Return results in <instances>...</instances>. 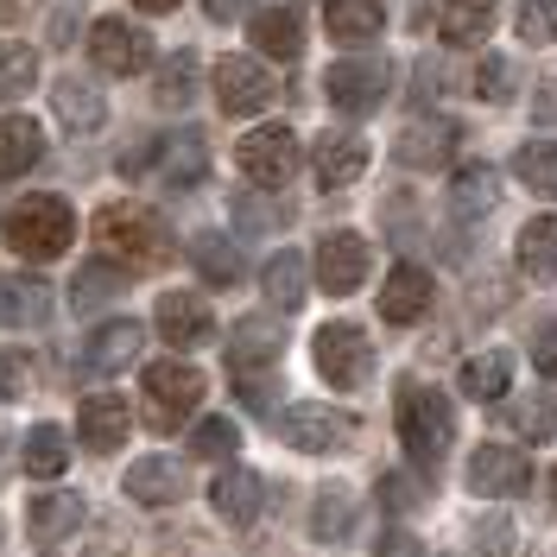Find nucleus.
I'll use <instances>...</instances> for the list:
<instances>
[{
    "label": "nucleus",
    "instance_id": "f257e3e1",
    "mask_svg": "<svg viewBox=\"0 0 557 557\" xmlns=\"http://www.w3.org/2000/svg\"><path fill=\"white\" fill-rule=\"evenodd\" d=\"M96 242H102V253L127 273V267H139V273H152V267H165L177 253L172 242V222L159 215V209L134 203V197H121V203H108L102 215H96Z\"/></svg>",
    "mask_w": 557,
    "mask_h": 557
},
{
    "label": "nucleus",
    "instance_id": "f03ea898",
    "mask_svg": "<svg viewBox=\"0 0 557 557\" xmlns=\"http://www.w3.org/2000/svg\"><path fill=\"white\" fill-rule=\"evenodd\" d=\"M393 418H399V444H406V456H412L418 469H437V462L450 456L456 412H450V399H444L437 386L406 381L399 386V399H393Z\"/></svg>",
    "mask_w": 557,
    "mask_h": 557
},
{
    "label": "nucleus",
    "instance_id": "7ed1b4c3",
    "mask_svg": "<svg viewBox=\"0 0 557 557\" xmlns=\"http://www.w3.org/2000/svg\"><path fill=\"white\" fill-rule=\"evenodd\" d=\"M7 242H13V253L20 260H58L70 242H76V215H70L64 197H20V203L7 209Z\"/></svg>",
    "mask_w": 557,
    "mask_h": 557
},
{
    "label": "nucleus",
    "instance_id": "20e7f679",
    "mask_svg": "<svg viewBox=\"0 0 557 557\" xmlns=\"http://www.w3.org/2000/svg\"><path fill=\"white\" fill-rule=\"evenodd\" d=\"M139 393H146V418H152L159 431H172V424H184V418L203 406L209 381L190 361H152V368L139 374Z\"/></svg>",
    "mask_w": 557,
    "mask_h": 557
},
{
    "label": "nucleus",
    "instance_id": "39448f33",
    "mask_svg": "<svg viewBox=\"0 0 557 557\" xmlns=\"http://www.w3.org/2000/svg\"><path fill=\"white\" fill-rule=\"evenodd\" d=\"M311 355H317V374L336 386V393H355V386H368V374H374V343L355 323H323L311 336Z\"/></svg>",
    "mask_w": 557,
    "mask_h": 557
},
{
    "label": "nucleus",
    "instance_id": "423d86ee",
    "mask_svg": "<svg viewBox=\"0 0 557 557\" xmlns=\"http://www.w3.org/2000/svg\"><path fill=\"white\" fill-rule=\"evenodd\" d=\"M121 172L127 177L159 172V184L190 190V184H203V172H209V146H203V134H165V139H152L146 152H127Z\"/></svg>",
    "mask_w": 557,
    "mask_h": 557
},
{
    "label": "nucleus",
    "instance_id": "0eeeda50",
    "mask_svg": "<svg viewBox=\"0 0 557 557\" xmlns=\"http://www.w3.org/2000/svg\"><path fill=\"white\" fill-rule=\"evenodd\" d=\"M235 159H242V177L247 184H260V190H278V184H292L298 165H305V146L292 127H253V134L235 146Z\"/></svg>",
    "mask_w": 557,
    "mask_h": 557
},
{
    "label": "nucleus",
    "instance_id": "6e6552de",
    "mask_svg": "<svg viewBox=\"0 0 557 557\" xmlns=\"http://www.w3.org/2000/svg\"><path fill=\"white\" fill-rule=\"evenodd\" d=\"M278 431H285L292 450L330 456V450H348V444L361 437V418L336 412V406H292V412H278Z\"/></svg>",
    "mask_w": 557,
    "mask_h": 557
},
{
    "label": "nucleus",
    "instance_id": "1a4fd4ad",
    "mask_svg": "<svg viewBox=\"0 0 557 557\" xmlns=\"http://www.w3.org/2000/svg\"><path fill=\"white\" fill-rule=\"evenodd\" d=\"M386 83H393V70L381 58H343L323 76V96H330L336 114H374L386 102Z\"/></svg>",
    "mask_w": 557,
    "mask_h": 557
},
{
    "label": "nucleus",
    "instance_id": "9d476101",
    "mask_svg": "<svg viewBox=\"0 0 557 557\" xmlns=\"http://www.w3.org/2000/svg\"><path fill=\"white\" fill-rule=\"evenodd\" d=\"M89 58H96V70H108V76H139V70L152 64V38L139 33L134 20L102 13V20L89 26Z\"/></svg>",
    "mask_w": 557,
    "mask_h": 557
},
{
    "label": "nucleus",
    "instance_id": "9b49d317",
    "mask_svg": "<svg viewBox=\"0 0 557 557\" xmlns=\"http://www.w3.org/2000/svg\"><path fill=\"white\" fill-rule=\"evenodd\" d=\"M368 267H374V253H368V242H361L355 228H336V235H323V242H317V260H311L317 285H323L330 298H348V292H361Z\"/></svg>",
    "mask_w": 557,
    "mask_h": 557
},
{
    "label": "nucleus",
    "instance_id": "f8f14e48",
    "mask_svg": "<svg viewBox=\"0 0 557 557\" xmlns=\"http://www.w3.org/2000/svg\"><path fill=\"white\" fill-rule=\"evenodd\" d=\"M456 139H462V127H456L450 114H412L406 134L393 139V159L406 172H437V165L456 159Z\"/></svg>",
    "mask_w": 557,
    "mask_h": 557
},
{
    "label": "nucleus",
    "instance_id": "ddd939ff",
    "mask_svg": "<svg viewBox=\"0 0 557 557\" xmlns=\"http://www.w3.org/2000/svg\"><path fill=\"white\" fill-rule=\"evenodd\" d=\"M278 83L267 76L260 58H222L215 64V102L222 114H260V108H273Z\"/></svg>",
    "mask_w": 557,
    "mask_h": 557
},
{
    "label": "nucleus",
    "instance_id": "4468645a",
    "mask_svg": "<svg viewBox=\"0 0 557 557\" xmlns=\"http://www.w3.org/2000/svg\"><path fill=\"white\" fill-rule=\"evenodd\" d=\"M525 482H532L525 450H513V444H475V450H469V487H475V494L500 500V494H520Z\"/></svg>",
    "mask_w": 557,
    "mask_h": 557
},
{
    "label": "nucleus",
    "instance_id": "2eb2a0df",
    "mask_svg": "<svg viewBox=\"0 0 557 557\" xmlns=\"http://www.w3.org/2000/svg\"><path fill=\"white\" fill-rule=\"evenodd\" d=\"M127 424H134V406L121 393H89L76 412V437L89 444V456H114L127 444Z\"/></svg>",
    "mask_w": 557,
    "mask_h": 557
},
{
    "label": "nucleus",
    "instance_id": "dca6fc26",
    "mask_svg": "<svg viewBox=\"0 0 557 557\" xmlns=\"http://www.w3.org/2000/svg\"><path fill=\"white\" fill-rule=\"evenodd\" d=\"M159 336L172 348H203V343H215V311L197 292H165L159 298Z\"/></svg>",
    "mask_w": 557,
    "mask_h": 557
},
{
    "label": "nucleus",
    "instance_id": "f3484780",
    "mask_svg": "<svg viewBox=\"0 0 557 557\" xmlns=\"http://www.w3.org/2000/svg\"><path fill=\"white\" fill-rule=\"evenodd\" d=\"M431 298H437L431 273L412 267V260H399V267L386 273V285H381V317L386 323H418V317H431Z\"/></svg>",
    "mask_w": 557,
    "mask_h": 557
},
{
    "label": "nucleus",
    "instance_id": "a211bd4d",
    "mask_svg": "<svg viewBox=\"0 0 557 557\" xmlns=\"http://www.w3.org/2000/svg\"><path fill=\"white\" fill-rule=\"evenodd\" d=\"M127 494H134L139 507H172V500L190 494V469L177 456H139L134 469H127Z\"/></svg>",
    "mask_w": 557,
    "mask_h": 557
},
{
    "label": "nucleus",
    "instance_id": "6ab92c4d",
    "mask_svg": "<svg viewBox=\"0 0 557 557\" xmlns=\"http://www.w3.org/2000/svg\"><path fill=\"white\" fill-rule=\"evenodd\" d=\"M278 355H285L278 317H242V323H235V336H228V368H235V381L253 374V368H273Z\"/></svg>",
    "mask_w": 557,
    "mask_h": 557
},
{
    "label": "nucleus",
    "instance_id": "aec40b11",
    "mask_svg": "<svg viewBox=\"0 0 557 557\" xmlns=\"http://www.w3.org/2000/svg\"><path fill=\"white\" fill-rule=\"evenodd\" d=\"M311 165H317V184L323 190H348L355 177L368 172V139L361 134H317Z\"/></svg>",
    "mask_w": 557,
    "mask_h": 557
},
{
    "label": "nucleus",
    "instance_id": "412c9836",
    "mask_svg": "<svg viewBox=\"0 0 557 557\" xmlns=\"http://www.w3.org/2000/svg\"><path fill=\"white\" fill-rule=\"evenodd\" d=\"M51 317V285L38 273L0 278V330H38Z\"/></svg>",
    "mask_w": 557,
    "mask_h": 557
},
{
    "label": "nucleus",
    "instance_id": "4be33fe9",
    "mask_svg": "<svg viewBox=\"0 0 557 557\" xmlns=\"http://www.w3.org/2000/svg\"><path fill=\"white\" fill-rule=\"evenodd\" d=\"M209 507H215L228 525L260 520V507H267V482H260L253 469H222V475H215V487H209Z\"/></svg>",
    "mask_w": 557,
    "mask_h": 557
},
{
    "label": "nucleus",
    "instance_id": "5701e85b",
    "mask_svg": "<svg viewBox=\"0 0 557 557\" xmlns=\"http://www.w3.org/2000/svg\"><path fill=\"white\" fill-rule=\"evenodd\" d=\"M355 513H361L355 487L323 482V487H317V500H311V539H317V545H348V532H355Z\"/></svg>",
    "mask_w": 557,
    "mask_h": 557
},
{
    "label": "nucleus",
    "instance_id": "b1692460",
    "mask_svg": "<svg viewBox=\"0 0 557 557\" xmlns=\"http://www.w3.org/2000/svg\"><path fill=\"white\" fill-rule=\"evenodd\" d=\"M127 361H139V323H127V317L102 323V330L83 343V368H89V374H121Z\"/></svg>",
    "mask_w": 557,
    "mask_h": 557
},
{
    "label": "nucleus",
    "instance_id": "393cba45",
    "mask_svg": "<svg viewBox=\"0 0 557 557\" xmlns=\"http://www.w3.org/2000/svg\"><path fill=\"white\" fill-rule=\"evenodd\" d=\"M456 386H462V399L494 406V399L513 386V355H507V348H482V355H469L462 374H456Z\"/></svg>",
    "mask_w": 557,
    "mask_h": 557
},
{
    "label": "nucleus",
    "instance_id": "a878e982",
    "mask_svg": "<svg viewBox=\"0 0 557 557\" xmlns=\"http://www.w3.org/2000/svg\"><path fill=\"white\" fill-rule=\"evenodd\" d=\"M38 159H45L38 121H26V114H0V184H7V177H26Z\"/></svg>",
    "mask_w": 557,
    "mask_h": 557
},
{
    "label": "nucleus",
    "instance_id": "bb28decb",
    "mask_svg": "<svg viewBox=\"0 0 557 557\" xmlns=\"http://www.w3.org/2000/svg\"><path fill=\"white\" fill-rule=\"evenodd\" d=\"M51 108H58V121H64L70 134H96V127L108 121L102 89H89L83 76H64V83L51 89Z\"/></svg>",
    "mask_w": 557,
    "mask_h": 557
},
{
    "label": "nucleus",
    "instance_id": "cd10ccee",
    "mask_svg": "<svg viewBox=\"0 0 557 557\" xmlns=\"http://www.w3.org/2000/svg\"><path fill=\"white\" fill-rule=\"evenodd\" d=\"M513 260H520L525 278H539V285H552L557 278V215H532L520 228V247H513Z\"/></svg>",
    "mask_w": 557,
    "mask_h": 557
},
{
    "label": "nucleus",
    "instance_id": "c85d7f7f",
    "mask_svg": "<svg viewBox=\"0 0 557 557\" xmlns=\"http://www.w3.org/2000/svg\"><path fill=\"white\" fill-rule=\"evenodd\" d=\"M253 45L267 58H298L305 51V20L298 7H253Z\"/></svg>",
    "mask_w": 557,
    "mask_h": 557
},
{
    "label": "nucleus",
    "instance_id": "c756f323",
    "mask_svg": "<svg viewBox=\"0 0 557 557\" xmlns=\"http://www.w3.org/2000/svg\"><path fill=\"white\" fill-rule=\"evenodd\" d=\"M323 26H330L336 45H368V38H381L386 13H381V0H330L323 7Z\"/></svg>",
    "mask_w": 557,
    "mask_h": 557
},
{
    "label": "nucleus",
    "instance_id": "7c9ffc66",
    "mask_svg": "<svg viewBox=\"0 0 557 557\" xmlns=\"http://www.w3.org/2000/svg\"><path fill=\"white\" fill-rule=\"evenodd\" d=\"M494 203H500V172H494V165H462V172L450 177L456 222H475V215H487Z\"/></svg>",
    "mask_w": 557,
    "mask_h": 557
},
{
    "label": "nucleus",
    "instance_id": "2f4dec72",
    "mask_svg": "<svg viewBox=\"0 0 557 557\" xmlns=\"http://www.w3.org/2000/svg\"><path fill=\"white\" fill-rule=\"evenodd\" d=\"M83 520H89V507H83L76 494H33V513H26V525H33L38 545H58V539L76 532Z\"/></svg>",
    "mask_w": 557,
    "mask_h": 557
},
{
    "label": "nucleus",
    "instance_id": "473e14b6",
    "mask_svg": "<svg viewBox=\"0 0 557 557\" xmlns=\"http://www.w3.org/2000/svg\"><path fill=\"white\" fill-rule=\"evenodd\" d=\"M305 285H311L305 253H273V260L260 267V292L273 298V311H298V305H305Z\"/></svg>",
    "mask_w": 557,
    "mask_h": 557
},
{
    "label": "nucleus",
    "instance_id": "72a5a7b5",
    "mask_svg": "<svg viewBox=\"0 0 557 557\" xmlns=\"http://www.w3.org/2000/svg\"><path fill=\"white\" fill-rule=\"evenodd\" d=\"M121 292H127V273H121L114 260H89V267L76 273V285H70V311L89 317V311H102V305H114Z\"/></svg>",
    "mask_w": 557,
    "mask_h": 557
},
{
    "label": "nucleus",
    "instance_id": "f704fd0d",
    "mask_svg": "<svg viewBox=\"0 0 557 557\" xmlns=\"http://www.w3.org/2000/svg\"><path fill=\"white\" fill-rule=\"evenodd\" d=\"M197 76H203V64H197V51H172L165 64H159V76H152V102L159 108H190L197 102Z\"/></svg>",
    "mask_w": 557,
    "mask_h": 557
},
{
    "label": "nucleus",
    "instance_id": "c9c22d12",
    "mask_svg": "<svg viewBox=\"0 0 557 557\" xmlns=\"http://www.w3.org/2000/svg\"><path fill=\"white\" fill-rule=\"evenodd\" d=\"M494 20H500V0H444V38L450 45H482L494 33Z\"/></svg>",
    "mask_w": 557,
    "mask_h": 557
},
{
    "label": "nucleus",
    "instance_id": "e433bc0d",
    "mask_svg": "<svg viewBox=\"0 0 557 557\" xmlns=\"http://www.w3.org/2000/svg\"><path fill=\"white\" fill-rule=\"evenodd\" d=\"M20 462H26V475H33V482L64 475V469H70V437H64V424H38V431H26V450H20Z\"/></svg>",
    "mask_w": 557,
    "mask_h": 557
},
{
    "label": "nucleus",
    "instance_id": "4c0bfd02",
    "mask_svg": "<svg viewBox=\"0 0 557 557\" xmlns=\"http://www.w3.org/2000/svg\"><path fill=\"white\" fill-rule=\"evenodd\" d=\"M190 260H197V273H203L209 285H235V278H242V242H228V235H215V228L190 235Z\"/></svg>",
    "mask_w": 557,
    "mask_h": 557
},
{
    "label": "nucleus",
    "instance_id": "58836bf2",
    "mask_svg": "<svg viewBox=\"0 0 557 557\" xmlns=\"http://www.w3.org/2000/svg\"><path fill=\"white\" fill-rule=\"evenodd\" d=\"M513 177L532 197H557V139H525L513 152Z\"/></svg>",
    "mask_w": 557,
    "mask_h": 557
},
{
    "label": "nucleus",
    "instance_id": "ea45409f",
    "mask_svg": "<svg viewBox=\"0 0 557 557\" xmlns=\"http://www.w3.org/2000/svg\"><path fill=\"white\" fill-rule=\"evenodd\" d=\"M26 89H38V51L26 38H0V102H20Z\"/></svg>",
    "mask_w": 557,
    "mask_h": 557
},
{
    "label": "nucleus",
    "instance_id": "a19ab883",
    "mask_svg": "<svg viewBox=\"0 0 557 557\" xmlns=\"http://www.w3.org/2000/svg\"><path fill=\"white\" fill-rule=\"evenodd\" d=\"M513 437L520 444H552L557 437V393H520L513 399Z\"/></svg>",
    "mask_w": 557,
    "mask_h": 557
},
{
    "label": "nucleus",
    "instance_id": "79ce46f5",
    "mask_svg": "<svg viewBox=\"0 0 557 557\" xmlns=\"http://www.w3.org/2000/svg\"><path fill=\"white\" fill-rule=\"evenodd\" d=\"M38 393V348H0V399Z\"/></svg>",
    "mask_w": 557,
    "mask_h": 557
},
{
    "label": "nucleus",
    "instance_id": "37998d69",
    "mask_svg": "<svg viewBox=\"0 0 557 557\" xmlns=\"http://www.w3.org/2000/svg\"><path fill=\"white\" fill-rule=\"evenodd\" d=\"M469 539H475V557H513L520 552V525H513V513H482Z\"/></svg>",
    "mask_w": 557,
    "mask_h": 557
},
{
    "label": "nucleus",
    "instance_id": "c03bdc74",
    "mask_svg": "<svg viewBox=\"0 0 557 557\" xmlns=\"http://www.w3.org/2000/svg\"><path fill=\"white\" fill-rule=\"evenodd\" d=\"M513 33H520L525 45H557V0H520Z\"/></svg>",
    "mask_w": 557,
    "mask_h": 557
},
{
    "label": "nucleus",
    "instance_id": "a18cd8bd",
    "mask_svg": "<svg viewBox=\"0 0 557 557\" xmlns=\"http://www.w3.org/2000/svg\"><path fill=\"white\" fill-rule=\"evenodd\" d=\"M235 444H242V431H235L228 418H203V424L190 431V450L209 456V462H228V456H235Z\"/></svg>",
    "mask_w": 557,
    "mask_h": 557
},
{
    "label": "nucleus",
    "instance_id": "49530a36",
    "mask_svg": "<svg viewBox=\"0 0 557 557\" xmlns=\"http://www.w3.org/2000/svg\"><path fill=\"white\" fill-rule=\"evenodd\" d=\"M235 222H242V235H267V228L285 222V209L267 203V197H253V190H242V197H235Z\"/></svg>",
    "mask_w": 557,
    "mask_h": 557
},
{
    "label": "nucleus",
    "instance_id": "de8ad7c7",
    "mask_svg": "<svg viewBox=\"0 0 557 557\" xmlns=\"http://www.w3.org/2000/svg\"><path fill=\"white\" fill-rule=\"evenodd\" d=\"M482 102H513V64L507 58H482Z\"/></svg>",
    "mask_w": 557,
    "mask_h": 557
},
{
    "label": "nucleus",
    "instance_id": "09e8293b",
    "mask_svg": "<svg viewBox=\"0 0 557 557\" xmlns=\"http://www.w3.org/2000/svg\"><path fill=\"white\" fill-rule=\"evenodd\" d=\"M424 500V487L412 482V475H381V507L386 513H406V507H418Z\"/></svg>",
    "mask_w": 557,
    "mask_h": 557
},
{
    "label": "nucleus",
    "instance_id": "8fccbe9b",
    "mask_svg": "<svg viewBox=\"0 0 557 557\" xmlns=\"http://www.w3.org/2000/svg\"><path fill=\"white\" fill-rule=\"evenodd\" d=\"M374 557H424V539H418V532H406V525H393L381 545H374Z\"/></svg>",
    "mask_w": 557,
    "mask_h": 557
},
{
    "label": "nucleus",
    "instance_id": "3c124183",
    "mask_svg": "<svg viewBox=\"0 0 557 557\" xmlns=\"http://www.w3.org/2000/svg\"><path fill=\"white\" fill-rule=\"evenodd\" d=\"M121 545H127V525L102 520V525H96V552H83V557H121Z\"/></svg>",
    "mask_w": 557,
    "mask_h": 557
},
{
    "label": "nucleus",
    "instance_id": "603ef678",
    "mask_svg": "<svg viewBox=\"0 0 557 557\" xmlns=\"http://www.w3.org/2000/svg\"><path fill=\"white\" fill-rule=\"evenodd\" d=\"M203 13H209V20H222V26H228V20H242V13H253V0H203Z\"/></svg>",
    "mask_w": 557,
    "mask_h": 557
},
{
    "label": "nucleus",
    "instance_id": "864d4df0",
    "mask_svg": "<svg viewBox=\"0 0 557 557\" xmlns=\"http://www.w3.org/2000/svg\"><path fill=\"white\" fill-rule=\"evenodd\" d=\"M532 355H539L545 374H557V330H539V348H532Z\"/></svg>",
    "mask_w": 557,
    "mask_h": 557
},
{
    "label": "nucleus",
    "instance_id": "5fc2aeb1",
    "mask_svg": "<svg viewBox=\"0 0 557 557\" xmlns=\"http://www.w3.org/2000/svg\"><path fill=\"white\" fill-rule=\"evenodd\" d=\"M134 7H139V13H172L177 0H134Z\"/></svg>",
    "mask_w": 557,
    "mask_h": 557
},
{
    "label": "nucleus",
    "instance_id": "6e6d98bb",
    "mask_svg": "<svg viewBox=\"0 0 557 557\" xmlns=\"http://www.w3.org/2000/svg\"><path fill=\"white\" fill-rule=\"evenodd\" d=\"M0 444H7V437H0ZM0 456H7V450H0Z\"/></svg>",
    "mask_w": 557,
    "mask_h": 557
}]
</instances>
